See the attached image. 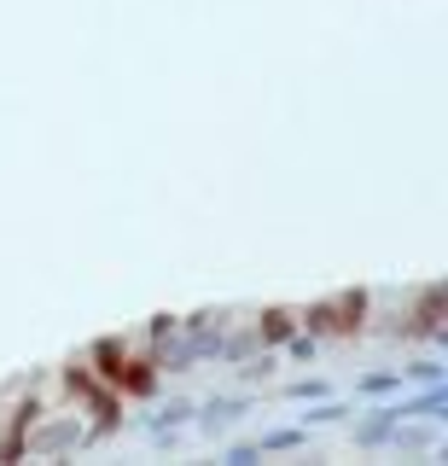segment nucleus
<instances>
[{
    "instance_id": "4",
    "label": "nucleus",
    "mask_w": 448,
    "mask_h": 466,
    "mask_svg": "<svg viewBox=\"0 0 448 466\" xmlns=\"http://www.w3.org/2000/svg\"><path fill=\"white\" fill-rule=\"evenodd\" d=\"M396 420H443V408H448V379H437V385H402L396 390Z\"/></svg>"
},
{
    "instance_id": "2",
    "label": "nucleus",
    "mask_w": 448,
    "mask_h": 466,
    "mask_svg": "<svg viewBox=\"0 0 448 466\" xmlns=\"http://www.w3.org/2000/svg\"><path fill=\"white\" fill-rule=\"evenodd\" d=\"M76 449H88V426H82V414H59V420H47V426H35L24 431V455L30 461H59V455H76Z\"/></svg>"
},
{
    "instance_id": "9",
    "label": "nucleus",
    "mask_w": 448,
    "mask_h": 466,
    "mask_svg": "<svg viewBox=\"0 0 448 466\" xmlns=\"http://www.w3.org/2000/svg\"><path fill=\"white\" fill-rule=\"evenodd\" d=\"M251 332H256V344H285V339H292V332H297V309H285V303H274V309H263V315H256L251 320Z\"/></svg>"
},
{
    "instance_id": "8",
    "label": "nucleus",
    "mask_w": 448,
    "mask_h": 466,
    "mask_svg": "<svg viewBox=\"0 0 448 466\" xmlns=\"http://www.w3.org/2000/svg\"><path fill=\"white\" fill-rule=\"evenodd\" d=\"M193 397H169L164 408H157V414L146 420V431H152V443H175V431L181 426H193Z\"/></svg>"
},
{
    "instance_id": "3",
    "label": "nucleus",
    "mask_w": 448,
    "mask_h": 466,
    "mask_svg": "<svg viewBox=\"0 0 448 466\" xmlns=\"http://www.w3.org/2000/svg\"><path fill=\"white\" fill-rule=\"evenodd\" d=\"M251 408H256L251 390H222V397H210V402H198V408H193V426L204 431V437H227L244 414H251Z\"/></svg>"
},
{
    "instance_id": "6",
    "label": "nucleus",
    "mask_w": 448,
    "mask_h": 466,
    "mask_svg": "<svg viewBox=\"0 0 448 466\" xmlns=\"http://www.w3.org/2000/svg\"><path fill=\"white\" fill-rule=\"evenodd\" d=\"M157 361L152 356H123V368L111 373V390H117V397H152L157 390Z\"/></svg>"
},
{
    "instance_id": "16",
    "label": "nucleus",
    "mask_w": 448,
    "mask_h": 466,
    "mask_svg": "<svg viewBox=\"0 0 448 466\" xmlns=\"http://www.w3.org/2000/svg\"><path fill=\"white\" fill-rule=\"evenodd\" d=\"M175 327H181V315H152V327H146V350H152V344H164Z\"/></svg>"
},
{
    "instance_id": "5",
    "label": "nucleus",
    "mask_w": 448,
    "mask_h": 466,
    "mask_svg": "<svg viewBox=\"0 0 448 466\" xmlns=\"http://www.w3.org/2000/svg\"><path fill=\"white\" fill-rule=\"evenodd\" d=\"M384 449H396V455H437L443 449V431L425 426V420H396L384 437Z\"/></svg>"
},
{
    "instance_id": "10",
    "label": "nucleus",
    "mask_w": 448,
    "mask_h": 466,
    "mask_svg": "<svg viewBox=\"0 0 448 466\" xmlns=\"http://www.w3.org/2000/svg\"><path fill=\"white\" fill-rule=\"evenodd\" d=\"M256 449L263 455H292V449H309V426H274L256 437Z\"/></svg>"
},
{
    "instance_id": "14",
    "label": "nucleus",
    "mask_w": 448,
    "mask_h": 466,
    "mask_svg": "<svg viewBox=\"0 0 448 466\" xmlns=\"http://www.w3.org/2000/svg\"><path fill=\"white\" fill-rule=\"evenodd\" d=\"M280 350H285V356H292V361H314V350H321V339H314V332H303V327H297V332H292V339H285Z\"/></svg>"
},
{
    "instance_id": "15",
    "label": "nucleus",
    "mask_w": 448,
    "mask_h": 466,
    "mask_svg": "<svg viewBox=\"0 0 448 466\" xmlns=\"http://www.w3.org/2000/svg\"><path fill=\"white\" fill-rule=\"evenodd\" d=\"M222 461H227V466H256V461H263V449H256L251 437H239V443L222 449Z\"/></svg>"
},
{
    "instance_id": "1",
    "label": "nucleus",
    "mask_w": 448,
    "mask_h": 466,
    "mask_svg": "<svg viewBox=\"0 0 448 466\" xmlns=\"http://www.w3.org/2000/svg\"><path fill=\"white\" fill-rule=\"evenodd\" d=\"M367 309H373V291L361 286H343L332 298H314L309 309H297V327L314 332V339H355L367 327Z\"/></svg>"
},
{
    "instance_id": "7",
    "label": "nucleus",
    "mask_w": 448,
    "mask_h": 466,
    "mask_svg": "<svg viewBox=\"0 0 448 466\" xmlns=\"http://www.w3.org/2000/svg\"><path fill=\"white\" fill-rule=\"evenodd\" d=\"M390 426H396V408H390L384 397H373V408L350 426V437H355V449H384V437H390Z\"/></svg>"
},
{
    "instance_id": "13",
    "label": "nucleus",
    "mask_w": 448,
    "mask_h": 466,
    "mask_svg": "<svg viewBox=\"0 0 448 466\" xmlns=\"http://www.w3.org/2000/svg\"><path fill=\"white\" fill-rule=\"evenodd\" d=\"M314 397H332L326 379H292V385H285V402H314Z\"/></svg>"
},
{
    "instance_id": "12",
    "label": "nucleus",
    "mask_w": 448,
    "mask_h": 466,
    "mask_svg": "<svg viewBox=\"0 0 448 466\" xmlns=\"http://www.w3.org/2000/svg\"><path fill=\"white\" fill-rule=\"evenodd\" d=\"M437 379H448L443 356H413L408 368H402V385H437Z\"/></svg>"
},
{
    "instance_id": "11",
    "label": "nucleus",
    "mask_w": 448,
    "mask_h": 466,
    "mask_svg": "<svg viewBox=\"0 0 448 466\" xmlns=\"http://www.w3.org/2000/svg\"><path fill=\"white\" fill-rule=\"evenodd\" d=\"M396 390H402V368H379V373H361L355 379V397H396Z\"/></svg>"
}]
</instances>
